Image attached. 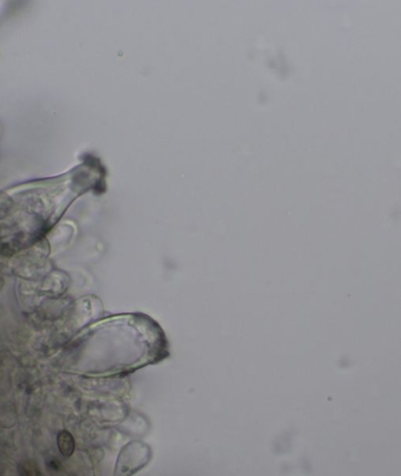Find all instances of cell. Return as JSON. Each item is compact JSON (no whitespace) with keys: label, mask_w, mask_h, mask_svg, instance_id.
<instances>
[{"label":"cell","mask_w":401,"mask_h":476,"mask_svg":"<svg viewBox=\"0 0 401 476\" xmlns=\"http://www.w3.org/2000/svg\"><path fill=\"white\" fill-rule=\"evenodd\" d=\"M152 458L150 446L132 441L121 449L116 465L115 476H132L145 468Z\"/></svg>","instance_id":"cell-1"},{"label":"cell","mask_w":401,"mask_h":476,"mask_svg":"<svg viewBox=\"0 0 401 476\" xmlns=\"http://www.w3.org/2000/svg\"><path fill=\"white\" fill-rule=\"evenodd\" d=\"M58 448L63 456L70 457L75 451V440L68 431H62L57 437Z\"/></svg>","instance_id":"cell-2"}]
</instances>
